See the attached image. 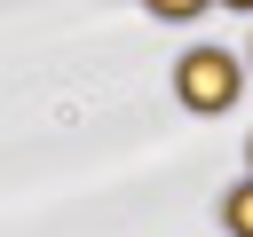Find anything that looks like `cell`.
<instances>
[{
  "mask_svg": "<svg viewBox=\"0 0 253 237\" xmlns=\"http://www.w3.org/2000/svg\"><path fill=\"white\" fill-rule=\"evenodd\" d=\"M221 221H229V237H253V182H237L221 198Z\"/></svg>",
  "mask_w": 253,
  "mask_h": 237,
  "instance_id": "obj_2",
  "label": "cell"
},
{
  "mask_svg": "<svg viewBox=\"0 0 253 237\" xmlns=\"http://www.w3.org/2000/svg\"><path fill=\"white\" fill-rule=\"evenodd\" d=\"M245 158H253V150H245Z\"/></svg>",
  "mask_w": 253,
  "mask_h": 237,
  "instance_id": "obj_3",
  "label": "cell"
},
{
  "mask_svg": "<svg viewBox=\"0 0 253 237\" xmlns=\"http://www.w3.org/2000/svg\"><path fill=\"white\" fill-rule=\"evenodd\" d=\"M174 95H182L190 111H229V103H237V55L190 47V55L174 63Z\"/></svg>",
  "mask_w": 253,
  "mask_h": 237,
  "instance_id": "obj_1",
  "label": "cell"
}]
</instances>
